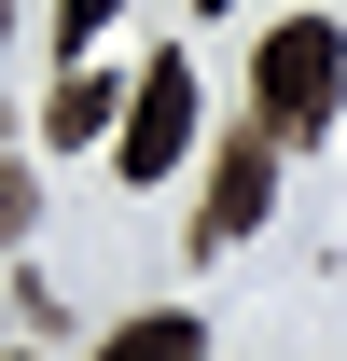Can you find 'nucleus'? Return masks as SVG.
I'll use <instances>...</instances> for the list:
<instances>
[{
	"label": "nucleus",
	"mask_w": 347,
	"mask_h": 361,
	"mask_svg": "<svg viewBox=\"0 0 347 361\" xmlns=\"http://www.w3.org/2000/svg\"><path fill=\"white\" fill-rule=\"evenodd\" d=\"M264 209H278V139H264V126H236V139L209 153V209H195V236L222 250V236H250Z\"/></svg>",
	"instance_id": "2"
},
{
	"label": "nucleus",
	"mask_w": 347,
	"mask_h": 361,
	"mask_svg": "<svg viewBox=\"0 0 347 361\" xmlns=\"http://www.w3.org/2000/svg\"><path fill=\"white\" fill-rule=\"evenodd\" d=\"M181 153H195V70H139V97H126V180H167Z\"/></svg>",
	"instance_id": "3"
},
{
	"label": "nucleus",
	"mask_w": 347,
	"mask_h": 361,
	"mask_svg": "<svg viewBox=\"0 0 347 361\" xmlns=\"http://www.w3.org/2000/svg\"><path fill=\"white\" fill-rule=\"evenodd\" d=\"M334 97H347V28H334V14H278L264 56H250L264 139H319V126H334Z\"/></svg>",
	"instance_id": "1"
},
{
	"label": "nucleus",
	"mask_w": 347,
	"mask_h": 361,
	"mask_svg": "<svg viewBox=\"0 0 347 361\" xmlns=\"http://www.w3.org/2000/svg\"><path fill=\"white\" fill-rule=\"evenodd\" d=\"M111 111H126V97H111V70H84V56H70V84H56V111H42V126H56V139H97Z\"/></svg>",
	"instance_id": "5"
},
{
	"label": "nucleus",
	"mask_w": 347,
	"mask_h": 361,
	"mask_svg": "<svg viewBox=\"0 0 347 361\" xmlns=\"http://www.w3.org/2000/svg\"><path fill=\"white\" fill-rule=\"evenodd\" d=\"M209 14H222V0H209Z\"/></svg>",
	"instance_id": "9"
},
{
	"label": "nucleus",
	"mask_w": 347,
	"mask_h": 361,
	"mask_svg": "<svg viewBox=\"0 0 347 361\" xmlns=\"http://www.w3.org/2000/svg\"><path fill=\"white\" fill-rule=\"evenodd\" d=\"M0 236H28V180H0Z\"/></svg>",
	"instance_id": "7"
},
{
	"label": "nucleus",
	"mask_w": 347,
	"mask_h": 361,
	"mask_svg": "<svg viewBox=\"0 0 347 361\" xmlns=\"http://www.w3.org/2000/svg\"><path fill=\"white\" fill-rule=\"evenodd\" d=\"M56 28H70V56H84L97 28H111V0H70V14H56Z\"/></svg>",
	"instance_id": "6"
},
{
	"label": "nucleus",
	"mask_w": 347,
	"mask_h": 361,
	"mask_svg": "<svg viewBox=\"0 0 347 361\" xmlns=\"http://www.w3.org/2000/svg\"><path fill=\"white\" fill-rule=\"evenodd\" d=\"M97 361H209V334H195V306H153V319H126Z\"/></svg>",
	"instance_id": "4"
},
{
	"label": "nucleus",
	"mask_w": 347,
	"mask_h": 361,
	"mask_svg": "<svg viewBox=\"0 0 347 361\" xmlns=\"http://www.w3.org/2000/svg\"><path fill=\"white\" fill-rule=\"evenodd\" d=\"M0 42H14V0H0Z\"/></svg>",
	"instance_id": "8"
}]
</instances>
